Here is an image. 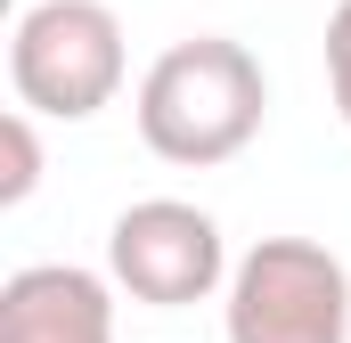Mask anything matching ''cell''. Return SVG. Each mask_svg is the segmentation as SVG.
<instances>
[{
  "label": "cell",
  "mask_w": 351,
  "mask_h": 343,
  "mask_svg": "<svg viewBox=\"0 0 351 343\" xmlns=\"http://www.w3.org/2000/svg\"><path fill=\"white\" fill-rule=\"evenodd\" d=\"M229 246H221V221L188 196H139L114 213L106 229V278L114 294L147 303V311H188V303H213L229 294Z\"/></svg>",
  "instance_id": "4"
},
{
  "label": "cell",
  "mask_w": 351,
  "mask_h": 343,
  "mask_svg": "<svg viewBox=\"0 0 351 343\" xmlns=\"http://www.w3.org/2000/svg\"><path fill=\"white\" fill-rule=\"evenodd\" d=\"M327 98L351 131V0H335V16H327Z\"/></svg>",
  "instance_id": "7"
},
{
  "label": "cell",
  "mask_w": 351,
  "mask_h": 343,
  "mask_svg": "<svg viewBox=\"0 0 351 343\" xmlns=\"http://www.w3.org/2000/svg\"><path fill=\"white\" fill-rule=\"evenodd\" d=\"M139 139L147 156L164 164H188V172H213L229 156H245L262 139V115H269V74L262 58L229 33H188L172 41L147 74H139Z\"/></svg>",
  "instance_id": "1"
},
{
  "label": "cell",
  "mask_w": 351,
  "mask_h": 343,
  "mask_svg": "<svg viewBox=\"0 0 351 343\" xmlns=\"http://www.w3.org/2000/svg\"><path fill=\"white\" fill-rule=\"evenodd\" d=\"M0 204H25L33 188H41V131H33V115L25 106H8L0 115Z\"/></svg>",
  "instance_id": "6"
},
{
  "label": "cell",
  "mask_w": 351,
  "mask_h": 343,
  "mask_svg": "<svg viewBox=\"0 0 351 343\" xmlns=\"http://www.w3.org/2000/svg\"><path fill=\"white\" fill-rule=\"evenodd\" d=\"M123 16L106 0H33L8 33V90L25 115L90 123L123 90Z\"/></svg>",
  "instance_id": "2"
},
{
  "label": "cell",
  "mask_w": 351,
  "mask_h": 343,
  "mask_svg": "<svg viewBox=\"0 0 351 343\" xmlns=\"http://www.w3.org/2000/svg\"><path fill=\"white\" fill-rule=\"evenodd\" d=\"M229 343H351V270L319 237L245 246L221 294Z\"/></svg>",
  "instance_id": "3"
},
{
  "label": "cell",
  "mask_w": 351,
  "mask_h": 343,
  "mask_svg": "<svg viewBox=\"0 0 351 343\" xmlns=\"http://www.w3.org/2000/svg\"><path fill=\"white\" fill-rule=\"evenodd\" d=\"M0 343H114V278L33 261L0 286Z\"/></svg>",
  "instance_id": "5"
}]
</instances>
